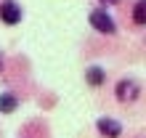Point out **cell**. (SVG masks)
Instances as JSON below:
<instances>
[{"label": "cell", "mask_w": 146, "mask_h": 138, "mask_svg": "<svg viewBox=\"0 0 146 138\" xmlns=\"http://www.w3.org/2000/svg\"><path fill=\"white\" fill-rule=\"evenodd\" d=\"M0 72H3V53H0Z\"/></svg>", "instance_id": "cell-9"}, {"label": "cell", "mask_w": 146, "mask_h": 138, "mask_svg": "<svg viewBox=\"0 0 146 138\" xmlns=\"http://www.w3.org/2000/svg\"><path fill=\"white\" fill-rule=\"evenodd\" d=\"M88 21L93 24V29H96V32H101V34H114V32H117V24H114V19H111V16H109L106 11H101V8L90 11Z\"/></svg>", "instance_id": "cell-1"}, {"label": "cell", "mask_w": 146, "mask_h": 138, "mask_svg": "<svg viewBox=\"0 0 146 138\" xmlns=\"http://www.w3.org/2000/svg\"><path fill=\"white\" fill-rule=\"evenodd\" d=\"M0 19L5 24H19L21 21V8L16 0H3L0 3Z\"/></svg>", "instance_id": "cell-2"}, {"label": "cell", "mask_w": 146, "mask_h": 138, "mask_svg": "<svg viewBox=\"0 0 146 138\" xmlns=\"http://www.w3.org/2000/svg\"><path fill=\"white\" fill-rule=\"evenodd\" d=\"M85 80H88L90 85H101V82L106 80V74H104V69H101V66H90L88 72H85Z\"/></svg>", "instance_id": "cell-6"}, {"label": "cell", "mask_w": 146, "mask_h": 138, "mask_svg": "<svg viewBox=\"0 0 146 138\" xmlns=\"http://www.w3.org/2000/svg\"><path fill=\"white\" fill-rule=\"evenodd\" d=\"M133 21L135 24H146V0H138L133 5Z\"/></svg>", "instance_id": "cell-7"}, {"label": "cell", "mask_w": 146, "mask_h": 138, "mask_svg": "<svg viewBox=\"0 0 146 138\" xmlns=\"http://www.w3.org/2000/svg\"><path fill=\"white\" fill-rule=\"evenodd\" d=\"M117 98L122 101V104L135 101V98H138V85H135L133 80H122V82L117 85Z\"/></svg>", "instance_id": "cell-3"}, {"label": "cell", "mask_w": 146, "mask_h": 138, "mask_svg": "<svg viewBox=\"0 0 146 138\" xmlns=\"http://www.w3.org/2000/svg\"><path fill=\"white\" fill-rule=\"evenodd\" d=\"M98 133L106 135V138H117L122 133V125L117 122V119H109V117H101L98 119Z\"/></svg>", "instance_id": "cell-4"}, {"label": "cell", "mask_w": 146, "mask_h": 138, "mask_svg": "<svg viewBox=\"0 0 146 138\" xmlns=\"http://www.w3.org/2000/svg\"><path fill=\"white\" fill-rule=\"evenodd\" d=\"M16 106H19V98H16L13 93H3V96H0V111H3V114L13 111Z\"/></svg>", "instance_id": "cell-5"}, {"label": "cell", "mask_w": 146, "mask_h": 138, "mask_svg": "<svg viewBox=\"0 0 146 138\" xmlns=\"http://www.w3.org/2000/svg\"><path fill=\"white\" fill-rule=\"evenodd\" d=\"M101 3H106V5H117L119 0H101Z\"/></svg>", "instance_id": "cell-8"}]
</instances>
